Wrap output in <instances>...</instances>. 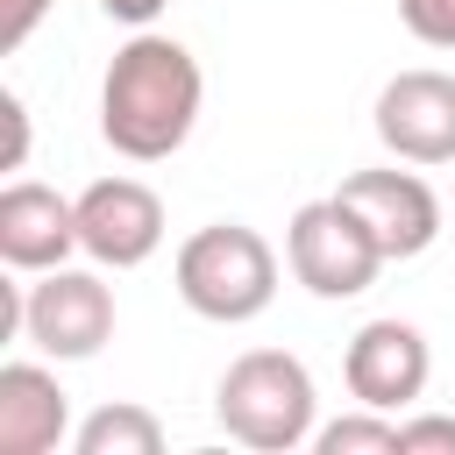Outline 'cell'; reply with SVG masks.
<instances>
[{
    "mask_svg": "<svg viewBox=\"0 0 455 455\" xmlns=\"http://www.w3.org/2000/svg\"><path fill=\"white\" fill-rule=\"evenodd\" d=\"M78 455H164V419L149 405H100L71 434Z\"/></svg>",
    "mask_w": 455,
    "mask_h": 455,
    "instance_id": "obj_12",
    "label": "cell"
},
{
    "mask_svg": "<svg viewBox=\"0 0 455 455\" xmlns=\"http://www.w3.org/2000/svg\"><path fill=\"white\" fill-rule=\"evenodd\" d=\"M43 14H50V0H0V50H21Z\"/></svg>",
    "mask_w": 455,
    "mask_h": 455,
    "instance_id": "obj_16",
    "label": "cell"
},
{
    "mask_svg": "<svg viewBox=\"0 0 455 455\" xmlns=\"http://www.w3.org/2000/svg\"><path fill=\"white\" fill-rule=\"evenodd\" d=\"M0 114H7V135H14V142H7V171H21V156H28V107L7 92V100H0Z\"/></svg>",
    "mask_w": 455,
    "mask_h": 455,
    "instance_id": "obj_17",
    "label": "cell"
},
{
    "mask_svg": "<svg viewBox=\"0 0 455 455\" xmlns=\"http://www.w3.org/2000/svg\"><path fill=\"white\" fill-rule=\"evenodd\" d=\"M320 391L313 370L291 348H249L228 363L220 391H213V419L228 427V441L256 448V455H291L320 434Z\"/></svg>",
    "mask_w": 455,
    "mask_h": 455,
    "instance_id": "obj_2",
    "label": "cell"
},
{
    "mask_svg": "<svg viewBox=\"0 0 455 455\" xmlns=\"http://www.w3.org/2000/svg\"><path fill=\"white\" fill-rule=\"evenodd\" d=\"M313 448H320V455H398V419L363 405V412H348V419L320 427V434H313Z\"/></svg>",
    "mask_w": 455,
    "mask_h": 455,
    "instance_id": "obj_13",
    "label": "cell"
},
{
    "mask_svg": "<svg viewBox=\"0 0 455 455\" xmlns=\"http://www.w3.org/2000/svg\"><path fill=\"white\" fill-rule=\"evenodd\" d=\"M341 199H348L355 220L377 235L384 263L427 256L434 235H441V199H434L427 178H412V171H355V178H341Z\"/></svg>",
    "mask_w": 455,
    "mask_h": 455,
    "instance_id": "obj_9",
    "label": "cell"
},
{
    "mask_svg": "<svg viewBox=\"0 0 455 455\" xmlns=\"http://www.w3.org/2000/svg\"><path fill=\"white\" fill-rule=\"evenodd\" d=\"M398 21L427 50H455V0H398Z\"/></svg>",
    "mask_w": 455,
    "mask_h": 455,
    "instance_id": "obj_14",
    "label": "cell"
},
{
    "mask_svg": "<svg viewBox=\"0 0 455 455\" xmlns=\"http://www.w3.org/2000/svg\"><path fill=\"white\" fill-rule=\"evenodd\" d=\"M21 334L28 348H43L50 363H85L114 341V291L100 270H36V284L21 291Z\"/></svg>",
    "mask_w": 455,
    "mask_h": 455,
    "instance_id": "obj_5",
    "label": "cell"
},
{
    "mask_svg": "<svg viewBox=\"0 0 455 455\" xmlns=\"http://www.w3.org/2000/svg\"><path fill=\"white\" fill-rule=\"evenodd\" d=\"M398 455H455V419L448 412L398 419Z\"/></svg>",
    "mask_w": 455,
    "mask_h": 455,
    "instance_id": "obj_15",
    "label": "cell"
},
{
    "mask_svg": "<svg viewBox=\"0 0 455 455\" xmlns=\"http://www.w3.org/2000/svg\"><path fill=\"white\" fill-rule=\"evenodd\" d=\"M78 249L100 270H135L164 249V199L142 178H92L78 192Z\"/></svg>",
    "mask_w": 455,
    "mask_h": 455,
    "instance_id": "obj_6",
    "label": "cell"
},
{
    "mask_svg": "<svg viewBox=\"0 0 455 455\" xmlns=\"http://www.w3.org/2000/svg\"><path fill=\"white\" fill-rule=\"evenodd\" d=\"M377 142L398 164H455V71H398L377 92Z\"/></svg>",
    "mask_w": 455,
    "mask_h": 455,
    "instance_id": "obj_8",
    "label": "cell"
},
{
    "mask_svg": "<svg viewBox=\"0 0 455 455\" xmlns=\"http://www.w3.org/2000/svg\"><path fill=\"white\" fill-rule=\"evenodd\" d=\"M164 7H171V0H100V14H107V21H128V28H149Z\"/></svg>",
    "mask_w": 455,
    "mask_h": 455,
    "instance_id": "obj_18",
    "label": "cell"
},
{
    "mask_svg": "<svg viewBox=\"0 0 455 455\" xmlns=\"http://www.w3.org/2000/svg\"><path fill=\"white\" fill-rule=\"evenodd\" d=\"M284 263H291V277H299L313 299H355V291L377 284L384 249H377V235L355 220V206H348L341 192H327V199H306V206L291 213V228H284Z\"/></svg>",
    "mask_w": 455,
    "mask_h": 455,
    "instance_id": "obj_4",
    "label": "cell"
},
{
    "mask_svg": "<svg viewBox=\"0 0 455 455\" xmlns=\"http://www.w3.org/2000/svg\"><path fill=\"white\" fill-rule=\"evenodd\" d=\"M178 299L213 320V327H242L256 313H270L277 299V249L249 228V220H213V228H192L178 242Z\"/></svg>",
    "mask_w": 455,
    "mask_h": 455,
    "instance_id": "obj_3",
    "label": "cell"
},
{
    "mask_svg": "<svg viewBox=\"0 0 455 455\" xmlns=\"http://www.w3.org/2000/svg\"><path fill=\"white\" fill-rule=\"evenodd\" d=\"M64 434H71V398L57 370L7 363L0 370V455H50Z\"/></svg>",
    "mask_w": 455,
    "mask_h": 455,
    "instance_id": "obj_11",
    "label": "cell"
},
{
    "mask_svg": "<svg viewBox=\"0 0 455 455\" xmlns=\"http://www.w3.org/2000/svg\"><path fill=\"white\" fill-rule=\"evenodd\" d=\"M199 100H206V78H199V57L178 43V36H156V28H135L107 78H100V135L114 156L128 164H164L185 149V135L199 128Z\"/></svg>",
    "mask_w": 455,
    "mask_h": 455,
    "instance_id": "obj_1",
    "label": "cell"
},
{
    "mask_svg": "<svg viewBox=\"0 0 455 455\" xmlns=\"http://www.w3.org/2000/svg\"><path fill=\"white\" fill-rule=\"evenodd\" d=\"M71 249H78V199L36 178H14L0 192V263L36 277V270H57Z\"/></svg>",
    "mask_w": 455,
    "mask_h": 455,
    "instance_id": "obj_10",
    "label": "cell"
},
{
    "mask_svg": "<svg viewBox=\"0 0 455 455\" xmlns=\"http://www.w3.org/2000/svg\"><path fill=\"white\" fill-rule=\"evenodd\" d=\"M341 377H348V398L355 405H370V412H398V405H412L419 391H427V377H434V348H427V334L412 327V320H363L355 327V341H348V355H341Z\"/></svg>",
    "mask_w": 455,
    "mask_h": 455,
    "instance_id": "obj_7",
    "label": "cell"
}]
</instances>
